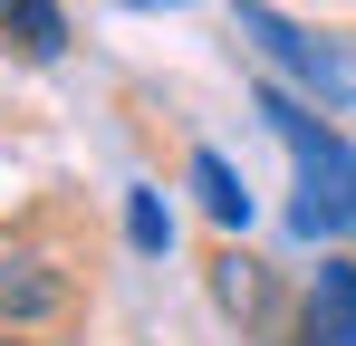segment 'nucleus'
Wrapping results in <instances>:
<instances>
[{
  "instance_id": "nucleus-1",
  "label": "nucleus",
  "mask_w": 356,
  "mask_h": 346,
  "mask_svg": "<svg viewBox=\"0 0 356 346\" xmlns=\"http://www.w3.org/2000/svg\"><path fill=\"white\" fill-rule=\"evenodd\" d=\"M260 115H270V135L289 145V164H298V212L289 222L308 231V240L356 231V145L337 125H318V115L298 106L289 87H270V77H260Z\"/></svg>"
},
{
  "instance_id": "nucleus-2",
  "label": "nucleus",
  "mask_w": 356,
  "mask_h": 346,
  "mask_svg": "<svg viewBox=\"0 0 356 346\" xmlns=\"http://www.w3.org/2000/svg\"><path fill=\"white\" fill-rule=\"evenodd\" d=\"M241 39H250L260 58H270V67H289V77H308V87L327 97V106H347V97H356V67H347L337 49H327V39H308V29H289V19H280L270 0H241Z\"/></svg>"
},
{
  "instance_id": "nucleus-3",
  "label": "nucleus",
  "mask_w": 356,
  "mask_h": 346,
  "mask_svg": "<svg viewBox=\"0 0 356 346\" xmlns=\"http://www.w3.org/2000/svg\"><path fill=\"white\" fill-rule=\"evenodd\" d=\"M0 39L29 58V67H49L67 49V19H58V0H0Z\"/></svg>"
},
{
  "instance_id": "nucleus-4",
  "label": "nucleus",
  "mask_w": 356,
  "mask_h": 346,
  "mask_svg": "<svg viewBox=\"0 0 356 346\" xmlns=\"http://www.w3.org/2000/svg\"><path fill=\"white\" fill-rule=\"evenodd\" d=\"M193 192H202V212H212V222H222V231H241V222H250V192H241V173L222 164L212 145L193 154Z\"/></svg>"
},
{
  "instance_id": "nucleus-5",
  "label": "nucleus",
  "mask_w": 356,
  "mask_h": 346,
  "mask_svg": "<svg viewBox=\"0 0 356 346\" xmlns=\"http://www.w3.org/2000/svg\"><path fill=\"white\" fill-rule=\"evenodd\" d=\"M308 308L337 327V337L356 346V270H318V288H308Z\"/></svg>"
},
{
  "instance_id": "nucleus-6",
  "label": "nucleus",
  "mask_w": 356,
  "mask_h": 346,
  "mask_svg": "<svg viewBox=\"0 0 356 346\" xmlns=\"http://www.w3.org/2000/svg\"><path fill=\"white\" fill-rule=\"evenodd\" d=\"M125 240H135V250H164V240H174V222H164L154 192H125Z\"/></svg>"
},
{
  "instance_id": "nucleus-7",
  "label": "nucleus",
  "mask_w": 356,
  "mask_h": 346,
  "mask_svg": "<svg viewBox=\"0 0 356 346\" xmlns=\"http://www.w3.org/2000/svg\"><path fill=\"white\" fill-rule=\"evenodd\" d=\"M0 308H10V318H39V308H58V279H39V270L10 279V270H0Z\"/></svg>"
},
{
  "instance_id": "nucleus-8",
  "label": "nucleus",
  "mask_w": 356,
  "mask_h": 346,
  "mask_svg": "<svg viewBox=\"0 0 356 346\" xmlns=\"http://www.w3.org/2000/svg\"><path fill=\"white\" fill-rule=\"evenodd\" d=\"M298 346H347V337H337V327H327V318L308 308V318H298Z\"/></svg>"
},
{
  "instance_id": "nucleus-9",
  "label": "nucleus",
  "mask_w": 356,
  "mask_h": 346,
  "mask_svg": "<svg viewBox=\"0 0 356 346\" xmlns=\"http://www.w3.org/2000/svg\"><path fill=\"white\" fill-rule=\"evenodd\" d=\"M135 10H183V0H135Z\"/></svg>"
},
{
  "instance_id": "nucleus-10",
  "label": "nucleus",
  "mask_w": 356,
  "mask_h": 346,
  "mask_svg": "<svg viewBox=\"0 0 356 346\" xmlns=\"http://www.w3.org/2000/svg\"><path fill=\"white\" fill-rule=\"evenodd\" d=\"M0 346H29V337H0Z\"/></svg>"
}]
</instances>
